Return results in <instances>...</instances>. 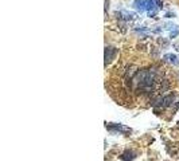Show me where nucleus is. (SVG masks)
<instances>
[{
	"instance_id": "nucleus-10",
	"label": "nucleus",
	"mask_w": 179,
	"mask_h": 161,
	"mask_svg": "<svg viewBox=\"0 0 179 161\" xmlns=\"http://www.w3.org/2000/svg\"><path fill=\"white\" fill-rule=\"evenodd\" d=\"M166 16H167V18H174V16H175V15H174V14H170V12H168V14H167V15H166Z\"/></svg>"
},
{
	"instance_id": "nucleus-3",
	"label": "nucleus",
	"mask_w": 179,
	"mask_h": 161,
	"mask_svg": "<svg viewBox=\"0 0 179 161\" xmlns=\"http://www.w3.org/2000/svg\"><path fill=\"white\" fill-rule=\"evenodd\" d=\"M106 129H108L109 132H120V133H131L132 129L128 128V126H124L121 125V123H106Z\"/></svg>"
},
{
	"instance_id": "nucleus-11",
	"label": "nucleus",
	"mask_w": 179,
	"mask_h": 161,
	"mask_svg": "<svg viewBox=\"0 0 179 161\" xmlns=\"http://www.w3.org/2000/svg\"><path fill=\"white\" fill-rule=\"evenodd\" d=\"M178 123H179V122H178Z\"/></svg>"
},
{
	"instance_id": "nucleus-6",
	"label": "nucleus",
	"mask_w": 179,
	"mask_h": 161,
	"mask_svg": "<svg viewBox=\"0 0 179 161\" xmlns=\"http://www.w3.org/2000/svg\"><path fill=\"white\" fill-rule=\"evenodd\" d=\"M164 60L170 62L171 65H174V66L179 65V58L175 55V54H166V55H164Z\"/></svg>"
},
{
	"instance_id": "nucleus-4",
	"label": "nucleus",
	"mask_w": 179,
	"mask_h": 161,
	"mask_svg": "<svg viewBox=\"0 0 179 161\" xmlns=\"http://www.w3.org/2000/svg\"><path fill=\"white\" fill-rule=\"evenodd\" d=\"M120 159L123 161H132L136 159V153L133 150H125L124 153L120 154Z\"/></svg>"
},
{
	"instance_id": "nucleus-7",
	"label": "nucleus",
	"mask_w": 179,
	"mask_h": 161,
	"mask_svg": "<svg viewBox=\"0 0 179 161\" xmlns=\"http://www.w3.org/2000/svg\"><path fill=\"white\" fill-rule=\"evenodd\" d=\"M179 35V31L178 30H174V31H171V34H170V38H175V36H178Z\"/></svg>"
},
{
	"instance_id": "nucleus-5",
	"label": "nucleus",
	"mask_w": 179,
	"mask_h": 161,
	"mask_svg": "<svg viewBox=\"0 0 179 161\" xmlns=\"http://www.w3.org/2000/svg\"><path fill=\"white\" fill-rule=\"evenodd\" d=\"M133 8L140 12L147 11V0H135L133 2Z\"/></svg>"
},
{
	"instance_id": "nucleus-8",
	"label": "nucleus",
	"mask_w": 179,
	"mask_h": 161,
	"mask_svg": "<svg viewBox=\"0 0 179 161\" xmlns=\"http://www.w3.org/2000/svg\"><path fill=\"white\" fill-rule=\"evenodd\" d=\"M155 3H156L158 8H162V7H163V3H162V0H155Z\"/></svg>"
},
{
	"instance_id": "nucleus-9",
	"label": "nucleus",
	"mask_w": 179,
	"mask_h": 161,
	"mask_svg": "<svg viewBox=\"0 0 179 161\" xmlns=\"http://www.w3.org/2000/svg\"><path fill=\"white\" fill-rule=\"evenodd\" d=\"M109 10V0H105V14H108Z\"/></svg>"
},
{
	"instance_id": "nucleus-2",
	"label": "nucleus",
	"mask_w": 179,
	"mask_h": 161,
	"mask_svg": "<svg viewBox=\"0 0 179 161\" xmlns=\"http://www.w3.org/2000/svg\"><path fill=\"white\" fill-rule=\"evenodd\" d=\"M117 53H119V50H117L116 47H112V46H106L105 47V67L108 65H111L112 60H113L115 58H116Z\"/></svg>"
},
{
	"instance_id": "nucleus-1",
	"label": "nucleus",
	"mask_w": 179,
	"mask_h": 161,
	"mask_svg": "<svg viewBox=\"0 0 179 161\" xmlns=\"http://www.w3.org/2000/svg\"><path fill=\"white\" fill-rule=\"evenodd\" d=\"M174 99H175V94L170 93V94H167V96H164V97H162V98L158 99V103H155V105H156V108L166 109L174 103Z\"/></svg>"
}]
</instances>
